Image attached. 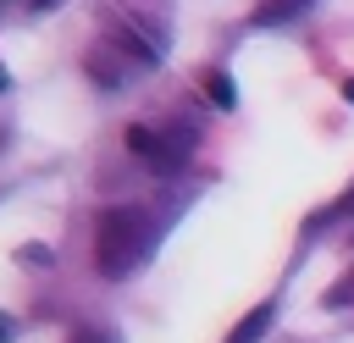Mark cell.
I'll return each instance as SVG.
<instances>
[{
    "label": "cell",
    "mask_w": 354,
    "mask_h": 343,
    "mask_svg": "<svg viewBox=\"0 0 354 343\" xmlns=\"http://www.w3.org/2000/svg\"><path fill=\"white\" fill-rule=\"evenodd\" d=\"M0 83H6V72H0Z\"/></svg>",
    "instance_id": "30bf717a"
},
{
    "label": "cell",
    "mask_w": 354,
    "mask_h": 343,
    "mask_svg": "<svg viewBox=\"0 0 354 343\" xmlns=\"http://www.w3.org/2000/svg\"><path fill=\"white\" fill-rule=\"evenodd\" d=\"M72 343H122L116 332H105V326H77L72 332Z\"/></svg>",
    "instance_id": "8992f818"
},
{
    "label": "cell",
    "mask_w": 354,
    "mask_h": 343,
    "mask_svg": "<svg viewBox=\"0 0 354 343\" xmlns=\"http://www.w3.org/2000/svg\"><path fill=\"white\" fill-rule=\"evenodd\" d=\"M149 249H155V221H149L144 210L116 205V210L100 216V227H94V266H100V277H127V271H138V266L149 260Z\"/></svg>",
    "instance_id": "6da1fadb"
},
{
    "label": "cell",
    "mask_w": 354,
    "mask_h": 343,
    "mask_svg": "<svg viewBox=\"0 0 354 343\" xmlns=\"http://www.w3.org/2000/svg\"><path fill=\"white\" fill-rule=\"evenodd\" d=\"M343 100H348V105H354V77H348V83H343Z\"/></svg>",
    "instance_id": "ba28073f"
},
{
    "label": "cell",
    "mask_w": 354,
    "mask_h": 343,
    "mask_svg": "<svg viewBox=\"0 0 354 343\" xmlns=\"http://www.w3.org/2000/svg\"><path fill=\"white\" fill-rule=\"evenodd\" d=\"M28 6H55V0H28Z\"/></svg>",
    "instance_id": "9c48e42d"
},
{
    "label": "cell",
    "mask_w": 354,
    "mask_h": 343,
    "mask_svg": "<svg viewBox=\"0 0 354 343\" xmlns=\"http://www.w3.org/2000/svg\"><path fill=\"white\" fill-rule=\"evenodd\" d=\"M304 6H310V0H260V6H254V28H282V22H293Z\"/></svg>",
    "instance_id": "3957f363"
},
{
    "label": "cell",
    "mask_w": 354,
    "mask_h": 343,
    "mask_svg": "<svg viewBox=\"0 0 354 343\" xmlns=\"http://www.w3.org/2000/svg\"><path fill=\"white\" fill-rule=\"evenodd\" d=\"M127 149L144 155V160H155L160 172H171V166L194 149V133H188V138H160L155 127H127Z\"/></svg>",
    "instance_id": "7a4b0ae2"
},
{
    "label": "cell",
    "mask_w": 354,
    "mask_h": 343,
    "mask_svg": "<svg viewBox=\"0 0 354 343\" xmlns=\"http://www.w3.org/2000/svg\"><path fill=\"white\" fill-rule=\"evenodd\" d=\"M205 94H210V105H221V111H232V105H238V89H232V77H227V72H205Z\"/></svg>",
    "instance_id": "5b68a950"
},
{
    "label": "cell",
    "mask_w": 354,
    "mask_h": 343,
    "mask_svg": "<svg viewBox=\"0 0 354 343\" xmlns=\"http://www.w3.org/2000/svg\"><path fill=\"white\" fill-rule=\"evenodd\" d=\"M11 332H17V326H11V315H0V343H11Z\"/></svg>",
    "instance_id": "52a82bcc"
},
{
    "label": "cell",
    "mask_w": 354,
    "mask_h": 343,
    "mask_svg": "<svg viewBox=\"0 0 354 343\" xmlns=\"http://www.w3.org/2000/svg\"><path fill=\"white\" fill-rule=\"evenodd\" d=\"M266 326H271V304H254V310L227 332V343H260V337H266Z\"/></svg>",
    "instance_id": "277c9868"
}]
</instances>
